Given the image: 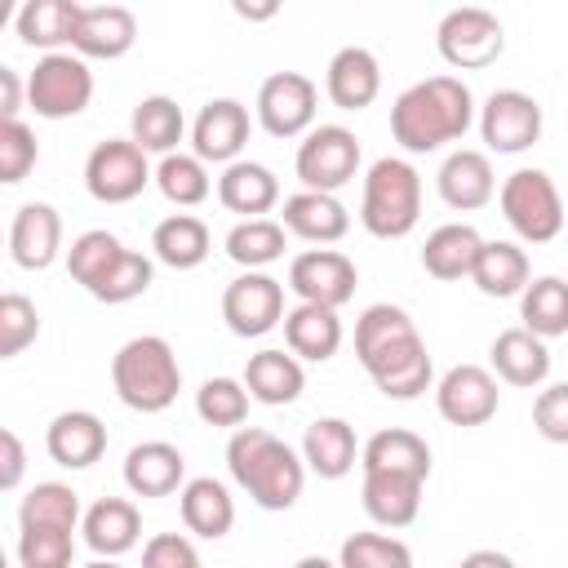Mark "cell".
Wrapping results in <instances>:
<instances>
[{
	"label": "cell",
	"instance_id": "obj_1",
	"mask_svg": "<svg viewBox=\"0 0 568 568\" xmlns=\"http://www.w3.org/2000/svg\"><path fill=\"white\" fill-rule=\"evenodd\" d=\"M355 359L386 399H417L430 390V351L404 306L373 302L355 320Z\"/></svg>",
	"mask_w": 568,
	"mask_h": 568
},
{
	"label": "cell",
	"instance_id": "obj_2",
	"mask_svg": "<svg viewBox=\"0 0 568 568\" xmlns=\"http://www.w3.org/2000/svg\"><path fill=\"white\" fill-rule=\"evenodd\" d=\"M475 124V93L457 75H426L408 84L390 106V138L408 155L439 151L444 142L466 138Z\"/></svg>",
	"mask_w": 568,
	"mask_h": 568
},
{
	"label": "cell",
	"instance_id": "obj_3",
	"mask_svg": "<svg viewBox=\"0 0 568 568\" xmlns=\"http://www.w3.org/2000/svg\"><path fill=\"white\" fill-rule=\"evenodd\" d=\"M226 466H231V479L262 510H288V506H297L302 484H306L302 457L284 439H275L271 430H262V426H235L231 430V439H226Z\"/></svg>",
	"mask_w": 568,
	"mask_h": 568
},
{
	"label": "cell",
	"instance_id": "obj_4",
	"mask_svg": "<svg viewBox=\"0 0 568 568\" xmlns=\"http://www.w3.org/2000/svg\"><path fill=\"white\" fill-rule=\"evenodd\" d=\"M111 386H115L124 408L164 413L182 390V364L164 337L142 333V337H129L111 355Z\"/></svg>",
	"mask_w": 568,
	"mask_h": 568
},
{
	"label": "cell",
	"instance_id": "obj_5",
	"mask_svg": "<svg viewBox=\"0 0 568 568\" xmlns=\"http://www.w3.org/2000/svg\"><path fill=\"white\" fill-rule=\"evenodd\" d=\"M417 217H422V173L399 155L373 160L359 195L364 231L377 240H404L417 226Z\"/></svg>",
	"mask_w": 568,
	"mask_h": 568
},
{
	"label": "cell",
	"instance_id": "obj_6",
	"mask_svg": "<svg viewBox=\"0 0 568 568\" xmlns=\"http://www.w3.org/2000/svg\"><path fill=\"white\" fill-rule=\"evenodd\" d=\"M497 204L510 231L528 244H550L564 231V200L546 169H515L497 186Z\"/></svg>",
	"mask_w": 568,
	"mask_h": 568
},
{
	"label": "cell",
	"instance_id": "obj_7",
	"mask_svg": "<svg viewBox=\"0 0 568 568\" xmlns=\"http://www.w3.org/2000/svg\"><path fill=\"white\" fill-rule=\"evenodd\" d=\"M22 89H27V106L40 120H71L93 98V71H89L84 58L58 49V53H44L31 67V75L22 80Z\"/></svg>",
	"mask_w": 568,
	"mask_h": 568
},
{
	"label": "cell",
	"instance_id": "obj_8",
	"mask_svg": "<svg viewBox=\"0 0 568 568\" xmlns=\"http://www.w3.org/2000/svg\"><path fill=\"white\" fill-rule=\"evenodd\" d=\"M435 49L439 58L453 67V71H479V67H493L506 49V31H501V18L479 9V4H462V9H448L435 27Z\"/></svg>",
	"mask_w": 568,
	"mask_h": 568
},
{
	"label": "cell",
	"instance_id": "obj_9",
	"mask_svg": "<svg viewBox=\"0 0 568 568\" xmlns=\"http://www.w3.org/2000/svg\"><path fill=\"white\" fill-rule=\"evenodd\" d=\"M293 169L302 178V191L337 195L359 173V138L346 124H315L311 133H302Z\"/></svg>",
	"mask_w": 568,
	"mask_h": 568
},
{
	"label": "cell",
	"instance_id": "obj_10",
	"mask_svg": "<svg viewBox=\"0 0 568 568\" xmlns=\"http://www.w3.org/2000/svg\"><path fill=\"white\" fill-rule=\"evenodd\" d=\"M315 106H320V89L311 75L302 71H275L262 80L257 89V124L271 138H302L315 129Z\"/></svg>",
	"mask_w": 568,
	"mask_h": 568
},
{
	"label": "cell",
	"instance_id": "obj_11",
	"mask_svg": "<svg viewBox=\"0 0 568 568\" xmlns=\"http://www.w3.org/2000/svg\"><path fill=\"white\" fill-rule=\"evenodd\" d=\"M146 182H151V164L129 138H106L84 160V191L98 204H129L146 191Z\"/></svg>",
	"mask_w": 568,
	"mask_h": 568
},
{
	"label": "cell",
	"instance_id": "obj_12",
	"mask_svg": "<svg viewBox=\"0 0 568 568\" xmlns=\"http://www.w3.org/2000/svg\"><path fill=\"white\" fill-rule=\"evenodd\" d=\"M355 284H359V271L337 248H306L288 262V288L297 293V302L337 311L355 297Z\"/></svg>",
	"mask_w": 568,
	"mask_h": 568
},
{
	"label": "cell",
	"instance_id": "obj_13",
	"mask_svg": "<svg viewBox=\"0 0 568 568\" xmlns=\"http://www.w3.org/2000/svg\"><path fill=\"white\" fill-rule=\"evenodd\" d=\"M222 320L235 337H262L284 320V284L266 271H244L222 293Z\"/></svg>",
	"mask_w": 568,
	"mask_h": 568
},
{
	"label": "cell",
	"instance_id": "obj_14",
	"mask_svg": "<svg viewBox=\"0 0 568 568\" xmlns=\"http://www.w3.org/2000/svg\"><path fill=\"white\" fill-rule=\"evenodd\" d=\"M479 138L497 155H519L541 138V106L519 89H497L479 106Z\"/></svg>",
	"mask_w": 568,
	"mask_h": 568
},
{
	"label": "cell",
	"instance_id": "obj_15",
	"mask_svg": "<svg viewBox=\"0 0 568 568\" xmlns=\"http://www.w3.org/2000/svg\"><path fill=\"white\" fill-rule=\"evenodd\" d=\"M248 106L240 98H213L200 106L195 124H191V155L200 164H235L240 151L248 146Z\"/></svg>",
	"mask_w": 568,
	"mask_h": 568
},
{
	"label": "cell",
	"instance_id": "obj_16",
	"mask_svg": "<svg viewBox=\"0 0 568 568\" xmlns=\"http://www.w3.org/2000/svg\"><path fill=\"white\" fill-rule=\"evenodd\" d=\"M497 377L484 364H457L435 386V408L448 426H484L497 413Z\"/></svg>",
	"mask_w": 568,
	"mask_h": 568
},
{
	"label": "cell",
	"instance_id": "obj_17",
	"mask_svg": "<svg viewBox=\"0 0 568 568\" xmlns=\"http://www.w3.org/2000/svg\"><path fill=\"white\" fill-rule=\"evenodd\" d=\"M138 40V18L124 4H80L75 31H71V53L75 58H124Z\"/></svg>",
	"mask_w": 568,
	"mask_h": 568
},
{
	"label": "cell",
	"instance_id": "obj_18",
	"mask_svg": "<svg viewBox=\"0 0 568 568\" xmlns=\"http://www.w3.org/2000/svg\"><path fill=\"white\" fill-rule=\"evenodd\" d=\"M186 484V457L169 439H142L124 453V488L133 497H169Z\"/></svg>",
	"mask_w": 568,
	"mask_h": 568
},
{
	"label": "cell",
	"instance_id": "obj_19",
	"mask_svg": "<svg viewBox=\"0 0 568 568\" xmlns=\"http://www.w3.org/2000/svg\"><path fill=\"white\" fill-rule=\"evenodd\" d=\"M62 253V217L53 204L44 200H31L18 209L13 226H9V257L22 266V271H44L53 266Z\"/></svg>",
	"mask_w": 568,
	"mask_h": 568
},
{
	"label": "cell",
	"instance_id": "obj_20",
	"mask_svg": "<svg viewBox=\"0 0 568 568\" xmlns=\"http://www.w3.org/2000/svg\"><path fill=\"white\" fill-rule=\"evenodd\" d=\"M324 93L333 106L342 111H364L373 106V98L382 93V67L373 58V49L364 44H346L328 58V71H324Z\"/></svg>",
	"mask_w": 568,
	"mask_h": 568
},
{
	"label": "cell",
	"instance_id": "obj_21",
	"mask_svg": "<svg viewBox=\"0 0 568 568\" xmlns=\"http://www.w3.org/2000/svg\"><path fill=\"white\" fill-rule=\"evenodd\" d=\"M80 532H84V546L98 559H120V555H129L138 546L142 515H138V506L129 497H102L80 515Z\"/></svg>",
	"mask_w": 568,
	"mask_h": 568
},
{
	"label": "cell",
	"instance_id": "obj_22",
	"mask_svg": "<svg viewBox=\"0 0 568 568\" xmlns=\"http://www.w3.org/2000/svg\"><path fill=\"white\" fill-rule=\"evenodd\" d=\"M435 186H439V200L457 213H470V209H484L493 195H497V178H493V164L484 151H470V146H457L439 173H435Z\"/></svg>",
	"mask_w": 568,
	"mask_h": 568
},
{
	"label": "cell",
	"instance_id": "obj_23",
	"mask_svg": "<svg viewBox=\"0 0 568 568\" xmlns=\"http://www.w3.org/2000/svg\"><path fill=\"white\" fill-rule=\"evenodd\" d=\"M280 226H284V235H297L306 244H337L351 231V213H346V204L337 195L297 191V195L284 200Z\"/></svg>",
	"mask_w": 568,
	"mask_h": 568
},
{
	"label": "cell",
	"instance_id": "obj_24",
	"mask_svg": "<svg viewBox=\"0 0 568 568\" xmlns=\"http://www.w3.org/2000/svg\"><path fill=\"white\" fill-rule=\"evenodd\" d=\"M44 448H49V457H53L58 466L84 470V466H93V462L106 453V426H102V417L89 413V408H67V413H58V417L49 422Z\"/></svg>",
	"mask_w": 568,
	"mask_h": 568
},
{
	"label": "cell",
	"instance_id": "obj_25",
	"mask_svg": "<svg viewBox=\"0 0 568 568\" xmlns=\"http://www.w3.org/2000/svg\"><path fill=\"white\" fill-rule=\"evenodd\" d=\"M302 466L315 470L320 479H342L355 470L359 462V439H355V426L346 417H315L302 435Z\"/></svg>",
	"mask_w": 568,
	"mask_h": 568
},
{
	"label": "cell",
	"instance_id": "obj_26",
	"mask_svg": "<svg viewBox=\"0 0 568 568\" xmlns=\"http://www.w3.org/2000/svg\"><path fill=\"white\" fill-rule=\"evenodd\" d=\"M488 359H493V377H501L506 386H541L550 377V346L524 328H501L488 346Z\"/></svg>",
	"mask_w": 568,
	"mask_h": 568
},
{
	"label": "cell",
	"instance_id": "obj_27",
	"mask_svg": "<svg viewBox=\"0 0 568 568\" xmlns=\"http://www.w3.org/2000/svg\"><path fill=\"white\" fill-rule=\"evenodd\" d=\"M364 515L382 528H408L422 510V479L413 475H390V470H364L359 488Z\"/></svg>",
	"mask_w": 568,
	"mask_h": 568
},
{
	"label": "cell",
	"instance_id": "obj_28",
	"mask_svg": "<svg viewBox=\"0 0 568 568\" xmlns=\"http://www.w3.org/2000/svg\"><path fill=\"white\" fill-rule=\"evenodd\" d=\"M217 200H222V209L240 213L244 222L248 217H266L280 204V178L257 160H235L217 178Z\"/></svg>",
	"mask_w": 568,
	"mask_h": 568
},
{
	"label": "cell",
	"instance_id": "obj_29",
	"mask_svg": "<svg viewBox=\"0 0 568 568\" xmlns=\"http://www.w3.org/2000/svg\"><path fill=\"white\" fill-rule=\"evenodd\" d=\"M284 342H288V355L293 359H311V364H324L337 355L342 346V320L337 311L328 306H311V302H297L284 311Z\"/></svg>",
	"mask_w": 568,
	"mask_h": 568
},
{
	"label": "cell",
	"instance_id": "obj_30",
	"mask_svg": "<svg viewBox=\"0 0 568 568\" xmlns=\"http://www.w3.org/2000/svg\"><path fill=\"white\" fill-rule=\"evenodd\" d=\"M240 382H244L248 399H257V404H266V408H284V404H293V399L302 395L306 373H302V359H293L288 351L266 346V351L248 355Z\"/></svg>",
	"mask_w": 568,
	"mask_h": 568
},
{
	"label": "cell",
	"instance_id": "obj_31",
	"mask_svg": "<svg viewBox=\"0 0 568 568\" xmlns=\"http://www.w3.org/2000/svg\"><path fill=\"white\" fill-rule=\"evenodd\" d=\"M178 510H182L186 532H195V537H204V541L226 537L231 524H235V501H231L226 484L213 479V475L186 479V484L178 488Z\"/></svg>",
	"mask_w": 568,
	"mask_h": 568
},
{
	"label": "cell",
	"instance_id": "obj_32",
	"mask_svg": "<svg viewBox=\"0 0 568 568\" xmlns=\"http://www.w3.org/2000/svg\"><path fill=\"white\" fill-rule=\"evenodd\" d=\"M359 466L364 470H390V475H413L426 484L430 475V444L417 430L404 426H386L377 435H368V444L359 448Z\"/></svg>",
	"mask_w": 568,
	"mask_h": 568
},
{
	"label": "cell",
	"instance_id": "obj_33",
	"mask_svg": "<svg viewBox=\"0 0 568 568\" xmlns=\"http://www.w3.org/2000/svg\"><path fill=\"white\" fill-rule=\"evenodd\" d=\"M466 280H475V288L484 297H515L532 280V266H528V253L519 244H510V240H484Z\"/></svg>",
	"mask_w": 568,
	"mask_h": 568
},
{
	"label": "cell",
	"instance_id": "obj_34",
	"mask_svg": "<svg viewBox=\"0 0 568 568\" xmlns=\"http://www.w3.org/2000/svg\"><path fill=\"white\" fill-rule=\"evenodd\" d=\"M479 244H484V235L470 222H444V226H435L426 235L422 266L435 280H466L470 266H475V257H479Z\"/></svg>",
	"mask_w": 568,
	"mask_h": 568
},
{
	"label": "cell",
	"instance_id": "obj_35",
	"mask_svg": "<svg viewBox=\"0 0 568 568\" xmlns=\"http://www.w3.org/2000/svg\"><path fill=\"white\" fill-rule=\"evenodd\" d=\"M129 129H133V146L142 155H173L182 133H186V120H182V106L169 98V93H151L133 106L129 115Z\"/></svg>",
	"mask_w": 568,
	"mask_h": 568
},
{
	"label": "cell",
	"instance_id": "obj_36",
	"mask_svg": "<svg viewBox=\"0 0 568 568\" xmlns=\"http://www.w3.org/2000/svg\"><path fill=\"white\" fill-rule=\"evenodd\" d=\"M213 240H209V226L195 217V213H169L164 222H155L151 231V253L155 262L173 266V271H195L204 257H209Z\"/></svg>",
	"mask_w": 568,
	"mask_h": 568
},
{
	"label": "cell",
	"instance_id": "obj_37",
	"mask_svg": "<svg viewBox=\"0 0 568 568\" xmlns=\"http://www.w3.org/2000/svg\"><path fill=\"white\" fill-rule=\"evenodd\" d=\"M75 18H80V4L75 0H27L13 13V27H18V40L22 44L44 49V53H58L62 44H71Z\"/></svg>",
	"mask_w": 568,
	"mask_h": 568
},
{
	"label": "cell",
	"instance_id": "obj_38",
	"mask_svg": "<svg viewBox=\"0 0 568 568\" xmlns=\"http://www.w3.org/2000/svg\"><path fill=\"white\" fill-rule=\"evenodd\" d=\"M519 320H524V333H532L541 342L564 337L568 333V284L559 275L528 280L519 293Z\"/></svg>",
	"mask_w": 568,
	"mask_h": 568
},
{
	"label": "cell",
	"instance_id": "obj_39",
	"mask_svg": "<svg viewBox=\"0 0 568 568\" xmlns=\"http://www.w3.org/2000/svg\"><path fill=\"white\" fill-rule=\"evenodd\" d=\"M80 524V493L71 484L44 479L18 501V528H62L75 532Z\"/></svg>",
	"mask_w": 568,
	"mask_h": 568
},
{
	"label": "cell",
	"instance_id": "obj_40",
	"mask_svg": "<svg viewBox=\"0 0 568 568\" xmlns=\"http://www.w3.org/2000/svg\"><path fill=\"white\" fill-rule=\"evenodd\" d=\"M284 226L275 217H248V222H235L226 231V257L244 271H262L271 262L284 257Z\"/></svg>",
	"mask_w": 568,
	"mask_h": 568
},
{
	"label": "cell",
	"instance_id": "obj_41",
	"mask_svg": "<svg viewBox=\"0 0 568 568\" xmlns=\"http://www.w3.org/2000/svg\"><path fill=\"white\" fill-rule=\"evenodd\" d=\"M151 182H155V186H160V195H164L169 204H178V209H195V204H204V200H209V191H213L209 169H204L195 155H186V151L160 155V164H155Z\"/></svg>",
	"mask_w": 568,
	"mask_h": 568
},
{
	"label": "cell",
	"instance_id": "obj_42",
	"mask_svg": "<svg viewBox=\"0 0 568 568\" xmlns=\"http://www.w3.org/2000/svg\"><path fill=\"white\" fill-rule=\"evenodd\" d=\"M120 253H124L120 235H111V231H84V235H75L71 248H67V271H71V280H75L84 293H93V288L102 284V275L115 266Z\"/></svg>",
	"mask_w": 568,
	"mask_h": 568
},
{
	"label": "cell",
	"instance_id": "obj_43",
	"mask_svg": "<svg viewBox=\"0 0 568 568\" xmlns=\"http://www.w3.org/2000/svg\"><path fill=\"white\" fill-rule=\"evenodd\" d=\"M151 280H155V262H151L146 253H138V248H124V253L115 257V266L102 275V284H98L89 297H98V302H106V306H124V302L142 297V293L151 288Z\"/></svg>",
	"mask_w": 568,
	"mask_h": 568
},
{
	"label": "cell",
	"instance_id": "obj_44",
	"mask_svg": "<svg viewBox=\"0 0 568 568\" xmlns=\"http://www.w3.org/2000/svg\"><path fill=\"white\" fill-rule=\"evenodd\" d=\"M195 413H200V422L222 426V430L244 426V417H248V390H244V382L240 377H209L195 390Z\"/></svg>",
	"mask_w": 568,
	"mask_h": 568
},
{
	"label": "cell",
	"instance_id": "obj_45",
	"mask_svg": "<svg viewBox=\"0 0 568 568\" xmlns=\"http://www.w3.org/2000/svg\"><path fill=\"white\" fill-rule=\"evenodd\" d=\"M413 564L408 546L386 532H351L337 550V568H399Z\"/></svg>",
	"mask_w": 568,
	"mask_h": 568
},
{
	"label": "cell",
	"instance_id": "obj_46",
	"mask_svg": "<svg viewBox=\"0 0 568 568\" xmlns=\"http://www.w3.org/2000/svg\"><path fill=\"white\" fill-rule=\"evenodd\" d=\"M40 337V311L22 293H0V359L22 355Z\"/></svg>",
	"mask_w": 568,
	"mask_h": 568
},
{
	"label": "cell",
	"instance_id": "obj_47",
	"mask_svg": "<svg viewBox=\"0 0 568 568\" xmlns=\"http://www.w3.org/2000/svg\"><path fill=\"white\" fill-rule=\"evenodd\" d=\"M75 537L62 528H18V564L22 568H71Z\"/></svg>",
	"mask_w": 568,
	"mask_h": 568
},
{
	"label": "cell",
	"instance_id": "obj_48",
	"mask_svg": "<svg viewBox=\"0 0 568 568\" xmlns=\"http://www.w3.org/2000/svg\"><path fill=\"white\" fill-rule=\"evenodd\" d=\"M40 160V142L27 120H0V186L22 182Z\"/></svg>",
	"mask_w": 568,
	"mask_h": 568
},
{
	"label": "cell",
	"instance_id": "obj_49",
	"mask_svg": "<svg viewBox=\"0 0 568 568\" xmlns=\"http://www.w3.org/2000/svg\"><path fill=\"white\" fill-rule=\"evenodd\" d=\"M532 426L541 430V439L568 444V386H564V382H550V386L532 399Z\"/></svg>",
	"mask_w": 568,
	"mask_h": 568
},
{
	"label": "cell",
	"instance_id": "obj_50",
	"mask_svg": "<svg viewBox=\"0 0 568 568\" xmlns=\"http://www.w3.org/2000/svg\"><path fill=\"white\" fill-rule=\"evenodd\" d=\"M195 564H200L195 541L182 532H155L142 546V568H195Z\"/></svg>",
	"mask_w": 568,
	"mask_h": 568
},
{
	"label": "cell",
	"instance_id": "obj_51",
	"mask_svg": "<svg viewBox=\"0 0 568 568\" xmlns=\"http://www.w3.org/2000/svg\"><path fill=\"white\" fill-rule=\"evenodd\" d=\"M22 475H27V448L9 426H0V493H13Z\"/></svg>",
	"mask_w": 568,
	"mask_h": 568
},
{
	"label": "cell",
	"instance_id": "obj_52",
	"mask_svg": "<svg viewBox=\"0 0 568 568\" xmlns=\"http://www.w3.org/2000/svg\"><path fill=\"white\" fill-rule=\"evenodd\" d=\"M22 102H27L22 75H18L13 67H4V62H0V120H18Z\"/></svg>",
	"mask_w": 568,
	"mask_h": 568
},
{
	"label": "cell",
	"instance_id": "obj_53",
	"mask_svg": "<svg viewBox=\"0 0 568 568\" xmlns=\"http://www.w3.org/2000/svg\"><path fill=\"white\" fill-rule=\"evenodd\" d=\"M457 568H515V559L506 550H470Z\"/></svg>",
	"mask_w": 568,
	"mask_h": 568
},
{
	"label": "cell",
	"instance_id": "obj_54",
	"mask_svg": "<svg viewBox=\"0 0 568 568\" xmlns=\"http://www.w3.org/2000/svg\"><path fill=\"white\" fill-rule=\"evenodd\" d=\"M235 13H240V18H248V22H262V18H275V13H280V4H235Z\"/></svg>",
	"mask_w": 568,
	"mask_h": 568
},
{
	"label": "cell",
	"instance_id": "obj_55",
	"mask_svg": "<svg viewBox=\"0 0 568 568\" xmlns=\"http://www.w3.org/2000/svg\"><path fill=\"white\" fill-rule=\"evenodd\" d=\"M293 568H337V564H333V559H324V555H302Z\"/></svg>",
	"mask_w": 568,
	"mask_h": 568
},
{
	"label": "cell",
	"instance_id": "obj_56",
	"mask_svg": "<svg viewBox=\"0 0 568 568\" xmlns=\"http://www.w3.org/2000/svg\"><path fill=\"white\" fill-rule=\"evenodd\" d=\"M9 18H13V0H0V31L9 27Z\"/></svg>",
	"mask_w": 568,
	"mask_h": 568
},
{
	"label": "cell",
	"instance_id": "obj_57",
	"mask_svg": "<svg viewBox=\"0 0 568 568\" xmlns=\"http://www.w3.org/2000/svg\"><path fill=\"white\" fill-rule=\"evenodd\" d=\"M84 568H124V564H115V559H93V564H84Z\"/></svg>",
	"mask_w": 568,
	"mask_h": 568
},
{
	"label": "cell",
	"instance_id": "obj_58",
	"mask_svg": "<svg viewBox=\"0 0 568 568\" xmlns=\"http://www.w3.org/2000/svg\"><path fill=\"white\" fill-rule=\"evenodd\" d=\"M0 568H9V555H4V546H0Z\"/></svg>",
	"mask_w": 568,
	"mask_h": 568
},
{
	"label": "cell",
	"instance_id": "obj_59",
	"mask_svg": "<svg viewBox=\"0 0 568 568\" xmlns=\"http://www.w3.org/2000/svg\"><path fill=\"white\" fill-rule=\"evenodd\" d=\"M399 568H413V564H399Z\"/></svg>",
	"mask_w": 568,
	"mask_h": 568
},
{
	"label": "cell",
	"instance_id": "obj_60",
	"mask_svg": "<svg viewBox=\"0 0 568 568\" xmlns=\"http://www.w3.org/2000/svg\"><path fill=\"white\" fill-rule=\"evenodd\" d=\"M195 568H204V564H195Z\"/></svg>",
	"mask_w": 568,
	"mask_h": 568
}]
</instances>
